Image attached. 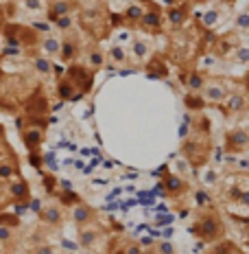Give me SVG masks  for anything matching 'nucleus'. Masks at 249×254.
Listing matches in <instances>:
<instances>
[{
  "label": "nucleus",
  "instance_id": "1",
  "mask_svg": "<svg viewBox=\"0 0 249 254\" xmlns=\"http://www.w3.org/2000/svg\"><path fill=\"white\" fill-rule=\"evenodd\" d=\"M197 235H199V239L201 241H205V243H214V241H219L221 237L225 235V226H223V219H221L216 213H208V215H203L201 219L197 221Z\"/></svg>",
  "mask_w": 249,
  "mask_h": 254
},
{
  "label": "nucleus",
  "instance_id": "2",
  "mask_svg": "<svg viewBox=\"0 0 249 254\" xmlns=\"http://www.w3.org/2000/svg\"><path fill=\"white\" fill-rule=\"evenodd\" d=\"M225 151L227 153H245L249 151V131L243 127H234L225 134Z\"/></svg>",
  "mask_w": 249,
  "mask_h": 254
},
{
  "label": "nucleus",
  "instance_id": "3",
  "mask_svg": "<svg viewBox=\"0 0 249 254\" xmlns=\"http://www.w3.org/2000/svg\"><path fill=\"white\" fill-rule=\"evenodd\" d=\"M140 26L142 31H147V33H160L164 29V13L162 9L157 7V4H151L149 9H145V15H142L140 20Z\"/></svg>",
  "mask_w": 249,
  "mask_h": 254
},
{
  "label": "nucleus",
  "instance_id": "4",
  "mask_svg": "<svg viewBox=\"0 0 249 254\" xmlns=\"http://www.w3.org/2000/svg\"><path fill=\"white\" fill-rule=\"evenodd\" d=\"M227 94H230V90H227V86L223 81H205L203 90H201V97L205 99V103L210 105H221L227 99Z\"/></svg>",
  "mask_w": 249,
  "mask_h": 254
},
{
  "label": "nucleus",
  "instance_id": "5",
  "mask_svg": "<svg viewBox=\"0 0 249 254\" xmlns=\"http://www.w3.org/2000/svg\"><path fill=\"white\" fill-rule=\"evenodd\" d=\"M188 15H190L188 2H175V4H171V7L166 9V22L171 24L173 29H179V26L186 24Z\"/></svg>",
  "mask_w": 249,
  "mask_h": 254
},
{
  "label": "nucleus",
  "instance_id": "6",
  "mask_svg": "<svg viewBox=\"0 0 249 254\" xmlns=\"http://www.w3.org/2000/svg\"><path fill=\"white\" fill-rule=\"evenodd\" d=\"M68 77H70V81L77 86L79 92H88L90 86H92V70L86 66H72L70 70H68Z\"/></svg>",
  "mask_w": 249,
  "mask_h": 254
},
{
  "label": "nucleus",
  "instance_id": "7",
  "mask_svg": "<svg viewBox=\"0 0 249 254\" xmlns=\"http://www.w3.org/2000/svg\"><path fill=\"white\" fill-rule=\"evenodd\" d=\"M221 105H223V112L227 116L241 114V112H245V110H247V97L243 92H230V94H227V99Z\"/></svg>",
  "mask_w": 249,
  "mask_h": 254
},
{
  "label": "nucleus",
  "instance_id": "8",
  "mask_svg": "<svg viewBox=\"0 0 249 254\" xmlns=\"http://www.w3.org/2000/svg\"><path fill=\"white\" fill-rule=\"evenodd\" d=\"M40 221L46 226H61L63 221V210L57 204H46L44 208H40Z\"/></svg>",
  "mask_w": 249,
  "mask_h": 254
},
{
  "label": "nucleus",
  "instance_id": "9",
  "mask_svg": "<svg viewBox=\"0 0 249 254\" xmlns=\"http://www.w3.org/2000/svg\"><path fill=\"white\" fill-rule=\"evenodd\" d=\"M7 195L15 202H22V199H29V184L24 182L22 178H13L7 180Z\"/></svg>",
  "mask_w": 249,
  "mask_h": 254
},
{
  "label": "nucleus",
  "instance_id": "10",
  "mask_svg": "<svg viewBox=\"0 0 249 254\" xmlns=\"http://www.w3.org/2000/svg\"><path fill=\"white\" fill-rule=\"evenodd\" d=\"M70 217H72V221H75L77 226H88L90 221L94 219V210L90 208L88 204L77 202L75 206H72V213H70Z\"/></svg>",
  "mask_w": 249,
  "mask_h": 254
},
{
  "label": "nucleus",
  "instance_id": "11",
  "mask_svg": "<svg viewBox=\"0 0 249 254\" xmlns=\"http://www.w3.org/2000/svg\"><path fill=\"white\" fill-rule=\"evenodd\" d=\"M22 140H24L26 149L35 151L42 145V140H44V129L42 127H26L22 131Z\"/></svg>",
  "mask_w": 249,
  "mask_h": 254
},
{
  "label": "nucleus",
  "instance_id": "12",
  "mask_svg": "<svg viewBox=\"0 0 249 254\" xmlns=\"http://www.w3.org/2000/svg\"><path fill=\"white\" fill-rule=\"evenodd\" d=\"M57 94H59V99H63V101H75V99L81 97V92L77 90V86L70 81V77L68 75L57 83Z\"/></svg>",
  "mask_w": 249,
  "mask_h": 254
},
{
  "label": "nucleus",
  "instance_id": "13",
  "mask_svg": "<svg viewBox=\"0 0 249 254\" xmlns=\"http://www.w3.org/2000/svg\"><path fill=\"white\" fill-rule=\"evenodd\" d=\"M18 173H20V165H18V158H13L11 153H9L7 158H4L2 162H0V180H13V178H18Z\"/></svg>",
  "mask_w": 249,
  "mask_h": 254
},
{
  "label": "nucleus",
  "instance_id": "14",
  "mask_svg": "<svg viewBox=\"0 0 249 254\" xmlns=\"http://www.w3.org/2000/svg\"><path fill=\"white\" fill-rule=\"evenodd\" d=\"M205 81H208V79H205L203 72H199V70H190L188 75H184V86H186L188 92H201L205 86Z\"/></svg>",
  "mask_w": 249,
  "mask_h": 254
},
{
  "label": "nucleus",
  "instance_id": "15",
  "mask_svg": "<svg viewBox=\"0 0 249 254\" xmlns=\"http://www.w3.org/2000/svg\"><path fill=\"white\" fill-rule=\"evenodd\" d=\"M147 72H149V77H153V79H166L168 77V68H166V64H164L162 57H153V60L147 64Z\"/></svg>",
  "mask_w": 249,
  "mask_h": 254
},
{
  "label": "nucleus",
  "instance_id": "16",
  "mask_svg": "<svg viewBox=\"0 0 249 254\" xmlns=\"http://www.w3.org/2000/svg\"><path fill=\"white\" fill-rule=\"evenodd\" d=\"M142 15H145V7H142L140 2H131L129 7L125 9L123 18H125V22H127V24L138 26V24H140V20H142Z\"/></svg>",
  "mask_w": 249,
  "mask_h": 254
},
{
  "label": "nucleus",
  "instance_id": "17",
  "mask_svg": "<svg viewBox=\"0 0 249 254\" xmlns=\"http://www.w3.org/2000/svg\"><path fill=\"white\" fill-rule=\"evenodd\" d=\"M70 11H72V2H70V0H55V2L50 4V9H49V20L55 22L57 18L68 15Z\"/></svg>",
  "mask_w": 249,
  "mask_h": 254
},
{
  "label": "nucleus",
  "instance_id": "18",
  "mask_svg": "<svg viewBox=\"0 0 249 254\" xmlns=\"http://www.w3.org/2000/svg\"><path fill=\"white\" fill-rule=\"evenodd\" d=\"M42 51H44L46 57H59V51H61V40L55 38V35H46L42 40Z\"/></svg>",
  "mask_w": 249,
  "mask_h": 254
},
{
  "label": "nucleus",
  "instance_id": "19",
  "mask_svg": "<svg viewBox=\"0 0 249 254\" xmlns=\"http://www.w3.org/2000/svg\"><path fill=\"white\" fill-rule=\"evenodd\" d=\"M77 53H79V44H77V40H72V38H66V40H61V51H59V57H61V62H72L77 57Z\"/></svg>",
  "mask_w": 249,
  "mask_h": 254
},
{
  "label": "nucleus",
  "instance_id": "20",
  "mask_svg": "<svg viewBox=\"0 0 249 254\" xmlns=\"http://www.w3.org/2000/svg\"><path fill=\"white\" fill-rule=\"evenodd\" d=\"M186 187H188V184L184 182V180L179 178V176H173V173H168V176L164 178V189H166L171 195L184 193V190H186Z\"/></svg>",
  "mask_w": 249,
  "mask_h": 254
},
{
  "label": "nucleus",
  "instance_id": "21",
  "mask_svg": "<svg viewBox=\"0 0 249 254\" xmlns=\"http://www.w3.org/2000/svg\"><path fill=\"white\" fill-rule=\"evenodd\" d=\"M105 60H107V55H105L100 49H92L88 53V68L92 72H97V70H100V68L105 66Z\"/></svg>",
  "mask_w": 249,
  "mask_h": 254
},
{
  "label": "nucleus",
  "instance_id": "22",
  "mask_svg": "<svg viewBox=\"0 0 249 254\" xmlns=\"http://www.w3.org/2000/svg\"><path fill=\"white\" fill-rule=\"evenodd\" d=\"M33 68L40 72L42 77H49V75H52V70H55V66H52L50 57H46V55L33 57Z\"/></svg>",
  "mask_w": 249,
  "mask_h": 254
},
{
  "label": "nucleus",
  "instance_id": "23",
  "mask_svg": "<svg viewBox=\"0 0 249 254\" xmlns=\"http://www.w3.org/2000/svg\"><path fill=\"white\" fill-rule=\"evenodd\" d=\"M99 241V232L92 230V228H86V226H81V232H79V243H81L86 250L90 248H94V243Z\"/></svg>",
  "mask_w": 249,
  "mask_h": 254
},
{
  "label": "nucleus",
  "instance_id": "24",
  "mask_svg": "<svg viewBox=\"0 0 249 254\" xmlns=\"http://www.w3.org/2000/svg\"><path fill=\"white\" fill-rule=\"evenodd\" d=\"M131 53H134V57L138 62H147V57L151 55V46L147 44L145 40H134V44H131Z\"/></svg>",
  "mask_w": 249,
  "mask_h": 254
},
{
  "label": "nucleus",
  "instance_id": "25",
  "mask_svg": "<svg viewBox=\"0 0 249 254\" xmlns=\"http://www.w3.org/2000/svg\"><path fill=\"white\" fill-rule=\"evenodd\" d=\"M184 103H186L188 110H195V112H199L201 108H205V99L201 97V92H188L186 97H184Z\"/></svg>",
  "mask_w": 249,
  "mask_h": 254
},
{
  "label": "nucleus",
  "instance_id": "26",
  "mask_svg": "<svg viewBox=\"0 0 249 254\" xmlns=\"http://www.w3.org/2000/svg\"><path fill=\"white\" fill-rule=\"evenodd\" d=\"M221 20V11L219 9H208L203 15H201V24L205 26V29H214L216 24H219Z\"/></svg>",
  "mask_w": 249,
  "mask_h": 254
},
{
  "label": "nucleus",
  "instance_id": "27",
  "mask_svg": "<svg viewBox=\"0 0 249 254\" xmlns=\"http://www.w3.org/2000/svg\"><path fill=\"white\" fill-rule=\"evenodd\" d=\"M195 204L199 208H214V199L208 190H195Z\"/></svg>",
  "mask_w": 249,
  "mask_h": 254
},
{
  "label": "nucleus",
  "instance_id": "28",
  "mask_svg": "<svg viewBox=\"0 0 249 254\" xmlns=\"http://www.w3.org/2000/svg\"><path fill=\"white\" fill-rule=\"evenodd\" d=\"M107 57H109V60H112L114 64H125V62H127V51H125L120 44H114L112 49H109Z\"/></svg>",
  "mask_w": 249,
  "mask_h": 254
},
{
  "label": "nucleus",
  "instance_id": "29",
  "mask_svg": "<svg viewBox=\"0 0 249 254\" xmlns=\"http://www.w3.org/2000/svg\"><path fill=\"white\" fill-rule=\"evenodd\" d=\"M13 239H15V228H13V226L0 224V246H4V243H11Z\"/></svg>",
  "mask_w": 249,
  "mask_h": 254
},
{
  "label": "nucleus",
  "instance_id": "30",
  "mask_svg": "<svg viewBox=\"0 0 249 254\" xmlns=\"http://www.w3.org/2000/svg\"><path fill=\"white\" fill-rule=\"evenodd\" d=\"M22 7L31 13H40L44 11V0H22Z\"/></svg>",
  "mask_w": 249,
  "mask_h": 254
},
{
  "label": "nucleus",
  "instance_id": "31",
  "mask_svg": "<svg viewBox=\"0 0 249 254\" xmlns=\"http://www.w3.org/2000/svg\"><path fill=\"white\" fill-rule=\"evenodd\" d=\"M72 22H75V20H72V15L68 13V15H61V18H57L55 20V26L59 31H70L72 29Z\"/></svg>",
  "mask_w": 249,
  "mask_h": 254
},
{
  "label": "nucleus",
  "instance_id": "32",
  "mask_svg": "<svg viewBox=\"0 0 249 254\" xmlns=\"http://www.w3.org/2000/svg\"><path fill=\"white\" fill-rule=\"evenodd\" d=\"M234 60L238 64H249V46H238L234 51Z\"/></svg>",
  "mask_w": 249,
  "mask_h": 254
},
{
  "label": "nucleus",
  "instance_id": "33",
  "mask_svg": "<svg viewBox=\"0 0 249 254\" xmlns=\"http://www.w3.org/2000/svg\"><path fill=\"white\" fill-rule=\"evenodd\" d=\"M234 24H236V29H241V31H249V11L238 13L236 20H234Z\"/></svg>",
  "mask_w": 249,
  "mask_h": 254
},
{
  "label": "nucleus",
  "instance_id": "34",
  "mask_svg": "<svg viewBox=\"0 0 249 254\" xmlns=\"http://www.w3.org/2000/svg\"><path fill=\"white\" fill-rule=\"evenodd\" d=\"M232 197H234V202H238V204L249 206V190H232Z\"/></svg>",
  "mask_w": 249,
  "mask_h": 254
},
{
  "label": "nucleus",
  "instance_id": "35",
  "mask_svg": "<svg viewBox=\"0 0 249 254\" xmlns=\"http://www.w3.org/2000/svg\"><path fill=\"white\" fill-rule=\"evenodd\" d=\"M0 224H7V226H13V228H18L20 219L15 215H7V213H4V215H0Z\"/></svg>",
  "mask_w": 249,
  "mask_h": 254
},
{
  "label": "nucleus",
  "instance_id": "36",
  "mask_svg": "<svg viewBox=\"0 0 249 254\" xmlns=\"http://www.w3.org/2000/svg\"><path fill=\"white\" fill-rule=\"evenodd\" d=\"M33 254H57V250L50 246V243H42L33 250Z\"/></svg>",
  "mask_w": 249,
  "mask_h": 254
},
{
  "label": "nucleus",
  "instance_id": "37",
  "mask_svg": "<svg viewBox=\"0 0 249 254\" xmlns=\"http://www.w3.org/2000/svg\"><path fill=\"white\" fill-rule=\"evenodd\" d=\"M236 171H241V173H249V156H247V158H241V160H238Z\"/></svg>",
  "mask_w": 249,
  "mask_h": 254
},
{
  "label": "nucleus",
  "instance_id": "38",
  "mask_svg": "<svg viewBox=\"0 0 249 254\" xmlns=\"http://www.w3.org/2000/svg\"><path fill=\"white\" fill-rule=\"evenodd\" d=\"M33 31H40V33H50V24L49 22H33Z\"/></svg>",
  "mask_w": 249,
  "mask_h": 254
},
{
  "label": "nucleus",
  "instance_id": "39",
  "mask_svg": "<svg viewBox=\"0 0 249 254\" xmlns=\"http://www.w3.org/2000/svg\"><path fill=\"white\" fill-rule=\"evenodd\" d=\"M190 136V123H188V119L182 123V127H179V138H188Z\"/></svg>",
  "mask_w": 249,
  "mask_h": 254
},
{
  "label": "nucleus",
  "instance_id": "40",
  "mask_svg": "<svg viewBox=\"0 0 249 254\" xmlns=\"http://www.w3.org/2000/svg\"><path fill=\"white\" fill-rule=\"evenodd\" d=\"M160 252H162V254H173V246H171V243H162V246H160Z\"/></svg>",
  "mask_w": 249,
  "mask_h": 254
},
{
  "label": "nucleus",
  "instance_id": "41",
  "mask_svg": "<svg viewBox=\"0 0 249 254\" xmlns=\"http://www.w3.org/2000/svg\"><path fill=\"white\" fill-rule=\"evenodd\" d=\"M9 153H11V151H9V149H7V147H4V145H0V162H2V160H4V158H7V156H9Z\"/></svg>",
  "mask_w": 249,
  "mask_h": 254
},
{
  "label": "nucleus",
  "instance_id": "42",
  "mask_svg": "<svg viewBox=\"0 0 249 254\" xmlns=\"http://www.w3.org/2000/svg\"><path fill=\"white\" fill-rule=\"evenodd\" d=\"M127 254H142V250L138 246H129L127 248Z\"/></svg>",
  "mask_w": 249,
  "mask_h": 254
},
{
  "label": "nucleus",
  "instance_id": "43",
  "mask_svg": "<svg viewBox=\"0 0 249 254\" xmlns=\"http://www.w3.org/2000/svg\"><path fill=\"white\" fill-rule=\"evenodd\" d=\"M2 83H4V75H2V70H0V90H2Z\"/></svg>",
  "mask_w": 249,
  "mask_h": 254
},
{
  "label": "nucleus",
  "instance_id": "44",
  "mask_svg": "<svg viewBox=\"0 0 249 254\" xmlns=\"http://www.w3.org/2000/svg\"><path fill=\"white\" fill-rule=\"evenodd\" d=\"M245 241L249 243V226H247V228H245Z\"/></svg>",
  "mask_w": 249,
  "mask_h": 254
},
{
  "label": "nucleus",
  "instance_id": "45",
  "mask_svg": "<svg viewBox=\"0 0 249 254\" xmlns=\"http://www.w3.org/2000/svg\"><path fill=\"white\" fill-rule=\"evenodd\" d=\"M245 88L249 90V72H247V75H245Z\"/></svg>",
  "mask_w": 249,
  "mask_h": 254
},
{
  "label": "nucleus",
  "instance_id": "46",
  "mask_svg": "<svg viewBox=\"0 0 249 254\" xmlns=\"http://www.w3.org/2000/svg\"><path fill=\"white\" fill-rule=\"evenodd\" d=\"M77 254H90V252H88V250H83V252H77Z\"/></svg>",
  "mask_w": 249,
  "mask_h": 254
},
{
  "label": "nucleus",
  "instance_id": "47",
  "mask_svg": "<svg viewBox=\"0 0 249 254\" xmlns=\"http://www.w3.org/2000/svg\"><path fill=\"white\" fill-rule=\"evenodd\" d=\"M225 2H234V0H225Z\"/></svg>",
  "mask_w": 249,
  "mask_h": 254
},
{
  "label": "nucleus",
  "instance_id": "48",
  "mask_svg": "<svg viewBox=\"0 0 249 254\" xmlns=\"http://www.w3.org/2000/svg\"><path fill=\"white\" fill-rule=\"evenodd\" d=\"M247 108H249V97H247Z\"/></svg>",
  "mask_w": 249,
  "mask_h": 254
},
{
  "label": "nucleus",
  "instance_id": "49",
  "mask_svg": "<svg viewBox=\"0 0 249 254\" xmlns=\"http://www.w3.org/2000/svg\"><path fill=\"white\" fill-rule=\"evenodd\" d=\"M175 2H179V0H175Z\"/></svg>",
  "mask_w": 249,
  "mask_h": 254
}]
</instances>
